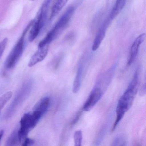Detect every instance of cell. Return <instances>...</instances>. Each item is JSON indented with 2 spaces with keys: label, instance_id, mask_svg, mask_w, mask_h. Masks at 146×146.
Wrapping results in <instances>:
<instances>
[{
  "label": "cell",
  "instance_id": "cell-1",
  "mask_svg": "<svg viewBox=\"0 0 146 146\" xmlns=\"http://www.w3.org/2000/svg\"><path fill=\"white\" fill-rule=\"evenodd\" d=\"M138 71L137 70L134 74L132 81L119 100L116 109L117 117L112 129V131L115 130L118 124L121 121L125 113L132 106L138 89Z\"/></svg>",
  "mask_w": 146,
  "mask_h": 146
},
{
  "label": "cell",
  "instance_id": "cell-2",
  "mask_svg": "<svg viewBox=\"0 0 146 146\" xmlns=\"http://www.w3.org/2000/svg\"><path fill=\"white\" fill-rule=\"evenodd\" d=\"M75 9L76 7L73 6H71L68 8L56 23L53 28L47 35L44 39L40 42L39 45L40 46L50 45L53 41L56 40L61 35L70 23L75 12Z\"/></svg>",
  "mask_w": 146,
  "mask_h": 146
},
{
  "label": "cell",
  "instance_id": "cell-3",
  "mask_svg": "<svg viewBox=\"0 0 146 146\" xmlns=\"http://www.w3.org/2000/svg\"><path fill=\"white\" fill-rule=\"evenodd\" d=\"M45 113L34 108L32 111L25 113L21 118L20 121V127L18 129V135L20 143L28 137L31 131L36 126Z\"/></svg>",
  "mask_w": 146,
  "mask_h": 146
},
{
  "label": "cell",
  "instance_id": "cell-4",
  "mask_svg": "<svg viewBox=\"0 0 146 146\" xmlns=\"http://www.w3.org/2000/svg\"><path fill=\"white\" fill-rule=\"evenodd\" d=\"M33 87V81L31 79L27 80L24 83L18 91L15 97L4 115V119H7L11 117L17 109L27 99L31 92Z\"/></svg>",
  "mask_w": 146,
  "mask_h": 146
},
{
  "label": "cell",
  "instance_id": "cell-5",
  "mask_svg": "<svg viewBox=\"0 0 146 146\" xmlns=\"http://www.w3.org/2000/svg\"><path fill=\"white\" fill-rule=\"evenodd\" d=\"M25 36L22 35L7 58L5 63V66L6 69L10 70L15 67L22 57L24 46Z\"/></svg>",
  "mask_w": 146,
  "mask_h": 146
},
{
  "label": "cell",
  "instance_id": "cell-6",
  "mask_svg": "<svg viewBox=\"0 0 146 146\" xmlns=\"http://www.w3.org/2000/svg\"><path fill=\"white\" fill-rule=\"evenodd\" d=\"M104 90L98 83L96 84L82 107V110L89 111L91 110L96 104L101 99L104 93Z\"/></svg>",
  "mask_w": 146,
  "mask_h": 146
},
{
  "label": "cell",
  "instance_id": "cell-7",
  "mask_svg": "<svg viewBox=\"0 0 146 146\" xmlns=\"http://www.w3.org/2000/svg\"><path fill=\"white\" fill-rule=\"evenodd\" d=\"M111 21V20L110 19L109 17V18H108L106 19L102 25H101L93 42L92 49L94 52L96 51L100 47L102 42L106 36L107 30L108 29Z\"/></svg>",
  "mask_w": 146,
  "mask_h": 146
},
{
  "label": "cell",
  "instance_id": "cell-8",
  "mask_svg": "<svg viewBox=\"0 0 146 146\" xmlns=\"http://www.w3.org/2000/svg\"><path fill=\"white\" fill-rule=\"evenodd\" d=\"M146 37L145 34H142L138 36L134 40L131 45L129 57L128 60L127 65L130 66L134 62L137 54L141 45L144 42Z\"/></svg>",
  "mask_w": 146,
  "mask_h": 146
},
{
  "label": "cell",
  "instance_id": "cell-9",
  "mask_svg": "<svg viewBox=\"0 0 146 146\" xmlns=\"http://www.w3.org/2000/svg\"><path fill=\"white\" fill-rule=\"evenodd\" d=\"M49 45L38 47V50L35 53L30 60L29 66L31 67L36 64L41 62L47 55Z\"/></svg>",
  "mask_w": 146,
  "mask_h": 146
},
{
  "label": "cell",
  "instance_id": "cell-10",
  "mask_svg": "<svg viewBox=\"0 0 146 146\" xmlns=\"http://www.w3.org/2000/svg\"><path fill=\"white\" fill-rule=\"evenodd\" d=\"M51 1L52 0H45L38 13L36 20L40 22L42 27H44L46 24L48 9Z\"/></svg>",
  "mask_w": 146,
  "mask_h": 146
},
{
  "label": "cell",
  "instance_id": "cell-11",
  "mask_svg": "<svg viewBox=\"0 0 146 146\" xmlns=\"http://www.w3.org/2000/svg\"><path fill=\"white\" fill-rule=\"evenodd\" d=\"M68 0H54L51 9L50 20H52L64 7Z\"/></svg>",
  "mask_w": 146,
  "mask_h": 146
},
{
  "label": "cell",
  "instance_id": "cell-12",
  "mask_svg": "<svg viewBox=\"0 0 146 146\" xmlns=\"http://www.w3.org/2000/svg\"><path fill=\"white\" fill-rule=\"evenodd\" d=\"M83 66L82 63L79 64L77 72L76 75L75 80L73 82L72 86V91L74 93H77L78 92L81 87L82 83V77Z\"/></svg>",
  "mask_w": 146,
  "mask_h": 146
},
{
  "label": "cell",
  "instance_id": "cell-13",
  "mask_svg": "<svg viewBox=\"0 0 146 146\" xmlns=\"http://www.w3.org/2000/svg\"><path fill=\"white\" fill-rule=\"evenodd\" d=\"M126 1L127 0H116L109 16L111 20L114 19L121 13L125 6Z\"/></svg>",
  "mask_w": 146,
  "mask_h": 146
},
{
  "label": "cell",
  "instance_id": "cell-14",
  "mask_svg": "<svg viewBox=\"0 0 146 146\" xmlns=\"http://www.w3.org/2000/svg\"><path fill=\"white\" fill-rule=\"evenodd\" d=\"M29 35V40L32 42L38 36L43 27L37 20H35Z\"/></svg>",
  "mask_w": 146,
  "mask_h": 146
},
{
  "label": "cell",
  "instance_id": "cell-15",
  "mask_svg": "<svg viewBox=\"0 0 146 146\" xmlns=\"http://www.w3.org/2000/svg\"><path fill=\"white\" fill-rule=\"evenodd\" d=\"M20 143L18 135V129H16L12 132L7 138L5 143V146H13Z\"/></svg>",
  "mask_w": 146,
  "mask_h": 146
},
{
  "label": "cell",
  "instance_id": "cell-16",
  "mask_svg": "<svg viewBox=\"0 0 146 146\" xmlns=\"http://www.w3.org/2000/svg\"><path fill=\"white\" fill-rule=\"evenodd\" d=\"M50 104V98L48 96L42 98L35 106V108L46 113Z\"/></svg>",
  "mask_w": 146,
  "mask_h": 146
},
{
  "label": "cell",
  "instance_id": "cell-17",
  "mask_svg": "<svg viewBox=\"0 0 146 146\" xmlns=\"http://www.w3.org/2000/svg\"><path fill=\"white\" fill-rule=\"evenodd\" d=\"M13 93L11 91H8L0 97V113L5 105L10 100L12 97Z\"/></svg>",
  "mask_w": 146,
  "mask_h": 146
},
{
  "label": "cell",
  "instance_id": "cell-18",
  "mask_svg": "<svg viewBox=\"0 0 146 146\" xmlns=\"http://www.w3.org/2000/svg\"><path fill=\"white\" fill-rule=\"evenodd\" d=\"M75 146H81L82 142V132L81 130L76 131L74 134Z\"/></svg>",
  "mask_w": 146,
  "mask_h": 146
},
{
  "label": "cell",
  "instance_id": "cell-19",
  "mask_svg": "<svg viewBox=\"0 0 146 146\" xmlns=\"http://www.w3.org/2000/svg\"><path fill=\"white\" fill-rule=\"evenodd\" d=\"M7 41H8V39L7 38H5L0 42V59L1 58L3 53L5 49Z\"/></svg>",
  "mask_w": 146,
  "mask_h": 146
},
{
  "label": "cell",
  "instance_id": "cell-20",
  "mask_svg": "<svg viewBox=\"0 0 146 146\" xmlns=\"http://www.w3.org/2000/svg\"><path fill=\"white\" fill-rule=\"evenodd\" d=\"M125 143L124 139H123V137L121 136H118L116 137L114 140V141L113 142V144L112 145L113 146H118V145H124L123 143Z\"/></svg>",
  "mask_w": 146,
  "mask_h": 146
},
{
  "label": "cell",
  "instance_id": "cell-21",
  "mask_svg": "<svg viewBox=\"0 0 146 146\" xmlns=\"http://www.w3.org/2000/svg\"><path fill=\"white\" fill-rule=\"evenodd\" d=\"M35 141L33 139H31V138H29L27 137L25 139H24L23 141V144L22 146H30V145H33L35 143Z\"/></svg>",
  "mask_w": 146,
  "mask_h": 146
},
{
  "label": "cell",
  "instance_id": "cell-22",
  "mask_svg": "<svg viewBox=\"0 0 146 146\" xmlns=\"http://www.w3.org/2000/svg\"><path fill=\"white\" fill-rule=\"evenodd\" d=\"M80 115H81V113L79 112L78 113H77L76 116L75 117V118L73 119V121L72 122V125H74L77 122V121H78V119H79V117H80Z\"/></svg>",
  "mask_w": 146,
  "mask_h": 146
},
{
  "label": "cell",
  "instance_id": "cell-23",
  "mask_svg": "<svg viewBox=\"0 0 146 146\" xmlns=\"http://www.w3.org/2000/svg\"><path fill=\"white\" fill-rule=\"evenodd\" d=\"M4 134V130L0 131V141L1 140V138H2V137H3V135Z\"/></svg>",
  "mask_w": 146,
  "mask_h": 146
},
{
  "label": "cell",
  "instance_id": "cell-24",
  "mask_svg": "<svg viewBox=\"0 0 146 146\" xmlns=\"http://www.w3.org/2000/svg\"><path fill=\"white\" fill-rule=\"evenodd\" d=\"M30 1H34L35 0H30Z\"/></svg>",
  "mask_w": 146,
  "mask_h": 146
}]
</instances>
